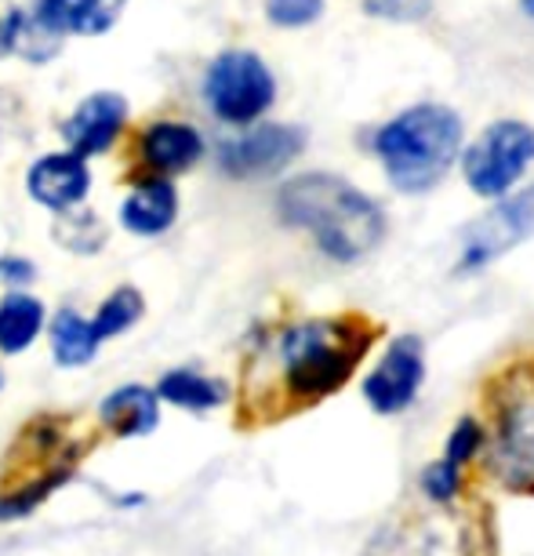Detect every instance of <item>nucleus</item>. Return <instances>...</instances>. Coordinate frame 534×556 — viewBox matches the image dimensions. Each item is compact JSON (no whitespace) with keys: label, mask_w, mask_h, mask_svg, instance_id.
I'll return each instance as SVG.
<instances>
[{"label":"nucleus","mask_w":534,"mask_h":556,"mask_svg":"<svg viewBox=\"0 0 534 556\" xmlns=\"http://www.w3.org/2000/svg\"><path fill=\"white\" fill-rule=\"evenodd\" d=\"M418 488H422L425 502H433V506L462 502V491H466L462 466H455V462H447L444 455H440L436 462H429L422 473H418Z\"/></svg>","instance_id":"5701e85b"},{"label":"nucleus","mask_w":534,"mask_h":556,"mask_svg":"<svg viewBox=\"0 0 534 556\" xmlns=\"http://www.w3.org/2000/svg\"><path fill=\"white\" fill-rule=\"evenodd\" d=\"M527 237H534V186L498 197L484 215L462 229L455 269L462 277H473V273L487 269L491 262L509 255L512 248H520Z\"/></svg>","instance_id":"1a4fd4ad"},{"label":"nucleus","mask_w":534,"mask_h":556,"mask_svg":"<svg viewBox=\"0 0 534 556\" xmlns=\"http://www.w3.org/2000/svg\"><path fill=\"white\" fill-rule=\"evenodd\" d=\"M66 26L55 8L48 0H29L23 4V23H18V37H15V59H23L26 66H51L62 51H66Z\"/></svg>","instance_id":"dca6fc26"},{"label":"nucleus","mask_w":534,"mask_h":556,"mask_svg":"<svg viewBox=\"0 0 534 556\" xmlns=\"http://www.w3.org/2000/svg\"><path fill=\"white\" fill-rule=\"evenodd\" d=\"M178 215H182V193L167 175L135 172L128 178V190L117 201V226L139 240L167 237L178 226Z\"/></svg>","instance_id":"4468645a"},{"label":"nucleus","mask_w":534,"mask_h":556,"mask_svg":"<svg viewBox=\"0 0 534 556\" xmlns=\"http://www.w3.org/2000/svg\"><path fill=\"white\" fill-rule=\"evenodd\" d=\"M18 23H23V4L18 0H0V62L15 59Z\"/></svg>","instance_id":"cd10ccee"},{"label":"nucleus","mask_w":534,"mask_h":556,"mask_svg":"<svg viewBox=\"0 0 534 556\" xmlns=\"http://www.w3.org/2000/svg\"><path fill=\"white\" fill-rule=\"evenodd\" d=\"M37 280V262L26 255H0V288L18 291Z\"/></svg>","instance_id":"bb28decb"},{"label":"nucleus","mask_w":534,"mask_h":556,"mask_svg":"<svg viewBox=\"0 0 534 556\" xmlns=\"http://www.w3.org/2000/svg\"><path fill=\"white\" fill-rule=\"evenodd\" d=\"M201 102L226 128H251L266 121L277 102V77L269 62L251 48H223L201 73Z\"/></svg>","instance_id":"423d86ee"},{"label":"nucleus","mask_w":534,"mask_h":556,"mask_svg":"<svg viewBox=\"0 0 534 556\" xmlns=\"http://www.w3.org/2000/svg\"><path fill=\"white\" fill-rule=\"evenodd\" d=\"M142 313H145L142 291L131 288V285H120V288H113L110 295L99 302V309H96V317H91V324H96L99 339L110 342V339H117V334H128L135 324L142 320Z\"/></svg>","instance_id":"4be33fe9"},{"label":"nucleus","mask_w":534,"mask_h":556,"mask_svg":"<svg viewBox=\"0 0 534 556\" xmlns=\"http://www.w3.org/2000/svg\"><path fill=\"white\" fill-rule=\"evenodd\" d=\"M99 426L106 429V433L120 437V440L150 437L153 429L161 426V396L142 382L117 386L113 393L102 396Z\"/></svg>","instance_id":"2eb2a0df"},{"label":"nucleus","mask_w":534,"mask_h":556,"mask_svg":"<svg viewBox=\"0 0 534 556\" xmlns=\"http://www.w3.org/2000/svg\"><path fill=\"white\" fill-rule=\"evenodd\" d=\"M131 124V102L120 91L99 88L88 91L66 117L59 121V139L66 150H73L84 161H99L110 156L128 135Z\"/></svg>","instance_id":"f8f14e48"},{"label":"nucleus","mask_w":534,"mask_h":556,"mask_svg":"<svg viewBox=\"0 0 534 556\" xmlns=\"http://www.w3.org/2000/svg\"><path fill=\"white\" fill-rule=\"evenodd\" d=\"M520 12H523V15H527V18H531V23H534V0H520Z\"/></svg>","instance_id":"c85d7f7f"},{"label":"nucleus","mask_w":534,"mask_h":556,"mask_svg":"<svg viewBox=\"0 0 534 556\" xmlns=\"http://www.w3.org/2000/svg\"><path fill=\"white\" fill-rule=\"evenodd\" d=\"M364 12L390 23H422L433 12V0H364Z\"/></svg>","instance_id":"a878e982"},{"label":"nucleus","mask_w":534,"mask_h":556,"mask_svg":"<svg viewBox=\"0 0 534 556\" xmlns=\"http://www.w3.org/2000/svg\"><path fill=\"white\" fill-rule=\"evenodd\" d=\"M0 390H4V371H0Z\"/></svg>","instance_id":"c756f323"},{"label":"nucleus","mask_w":534,"mask_h":556,"mask_svg":"<svg viewBox=\"0 0 534 556\" xmlns=\"http://www.w3.org/2000/svg\"><path fill=\"white\" fill-rule=\"evenodd\" d=\"M48 328V306L34 291L18 288L0 299V356H18Z\"/></svg>","instance_id":"a211bd4d"},{"label":"nucleus","mask_w":534,"mask_h":556,"mask_svg":"<svg viewBox=\"0 0 534 556\" xmlns=\"http://www.w3.org/2000/svg\"><path fill=\"white\" fill-rule=\"evenodd\" d=\"M462 117L444 102H418L374 131V156L400 193H429L462 156Z\"/></svg>","instance_id":"7ed1b4c3"},{"label":"nucleus","mask_w":534,"mask_h":556,"mask_svg":"<svg viewBox=\"0 0 534 556\" xmlns=\"http://www.w3.org/2000/svg\"><path fill=\"white\" fill-rule=\"evenodd\" d=\"M262 12L277 29H306L323 18L328 0H262Z\"/></svg>","instance_id":"b1692460"},{"label":"nucleus","mask_w":534,"mask_h":556,"mask_svg":"<svg viewBox=\"0 0 534 556\" xmlns=\"http://www.w3.org/2000/svg\"><path fill=\"white\" fill-rule=\"evenodd\" d=\"M153 390L161 396V404L182 407V412L193 415L215 412V407H223L229 401V382L196 371V367H171V371L161 375V382Z\"/></svg>","instance_id":"6ab92c4d"},{"label":"nucleus","mask_w":534,"mask_h":556,"mask_svg":"<svg viewBox=\"0 0 534 556\" xmlns=\"http://www.w3.org/2000/svg\"><path fill=\"white\" fill-rule=\"evenodd\" d=\"M480 455L501 488L534 495V361L509 364L491 382V426Z\"/></svg>","instance_id":"20e7f679"},{"label":"nucleus","mask_w":534,"mask_h":556,"mask_svg":"<svg viewBox=\"0 0 534 556\" xmlns=\"http://www.w3.org/2000/svg\"><path fill=\"white\" fill-rule=\"evenodd\" d=\"M51 240H55V248H62L66 255L91 258V255H102V251H106L110 223L96 212V207L80 204L62 215H51Z\"/></svg>","instance_id":"aec40b11"},{"label":"nucleus","mask_w":534,"mask_h":556,"mask_svg":"<svg viewBox=\"0 0 534 556\" xmlns=\"http://www.w3.org/2000/svg\"><path fill=\"white\" fill-rule=\"evenodd\" d=\"M204 156H207L204 131L186 117H150L131 135L135 172L182 178L193 167H201Z\"/></svg>","instance_id":"9d476101"},{"label":"nucleus","mask_w":534,"mask_h":556,"mask_svg":"<svg viewBox=\"0 0 534 556\" xmlns=\"http://www.w3.org/2000/svg\"><path fill=\"white\" fill-rule=\"evenodd\" d=\"M480 451H484V426H480V418L466 415L462 422H458V426L452 429V433H447L444 458L466 469L469 462L480 458Z\"/></svg>","instance_id":"393cba45"},{"label":"nucleus","mask_w":534,"mask_h":556,"mask_svg":"<svg viewBox=\"0 0 534 556\" xmlns=\"http://www.w3.org/2000/svg\"><path fill=\"white\" fill-rule=\"evenodd\" d=\"M280 223L309 233L313 248L331 262H360L385 237V215L374 197L334 172H302L280 182L274 197Z\"/></svg>","instance_id":"f257e3e1"},{"label":"nucleus","mask_w":534,"mask_h":556,"mask_svg":"<svg viewBox=\"0 0 534 556\" xmlns=\"http://www.w3.org/2000/svg\"><path fill=\"white\" fill-rule=\"evenodd\" d=\"M48 4L59 12L69 37L99 40L120 26L131 0H48Z\"/></svg>","instance_id":"412c9836"},{"label":"nucleus","mask_w":534,"mask_h":556,"mask_svg":"<svg viewBox=\"0 0 534 556\" xmlns=\"http://www.w3.org/2000/svg\"><path fill=\"white\" fill-rule=\"evenodd\" d=\"M23 190L40 212L62 215L69 207L88 204L91 190H96V172H91V161L62 146V150H48L26 164Z\"/></svg>","instance_id":"ddd939ff"},{"label":"nucleus","mask_w":534,"mask_h":556,"mask_svg":"<svg viewBox=\"0 0 534 556\" xmlns=\"http://www.w3.org/2000/svg\"><path fill=\"white\" fill-rule=\"evenodd\" d=\"M374 339H379V328L356 313L288 324L269 345L277 393L284 396L288 407H306L339 393L368 356Z\"/></svg>","instance_id":"f03ea898"},{"label":"nucleus","mask_w":534,"mask_h":556,"mask_svg":"<svg viewBox=\"0 0 534 556\" xmlns=\"http://www.w3.org/2000/svg\"><path fill=\"white\" fill-rule=\"evenodd\" d=\"M368 556H491V528L480 509L433 506L374 534Z\"/></svg>","instance_id":"39448f33"},{"label":"nucleus","mask_w":534,"mask_h":556,"mask_svg":"<svg viewBox=\"0 0 534 556\" xmlns=\"http://www.w3.org/2000/svg\"><path fill=\"white\" fill-rule=\"evenodd\" d=\"M534 164V128L523 121H495L462 153L466 186L476 197L498 201L512 193Z\"/></svg>","instance_id":"0eeeda50"},{"label":"nucleus","mask_w":534,"mask_h":556,"mask_svg":"<svg viewBox=\"0 0 534 556\" xmlns=\"http://www.w3.org/2000/svg\"><path fill=\"white\" fill-rule=\"evenodd\" d=\"M44 334L51 345V361L59 367H88L102 350V339L91 317H84V313L73 306H62L51 313Z\"/></svg>","instance_id":"f3484780"},{"label":"nucleus","mask_w":534,"mask_h":556,"mask_svg":"<svg viewBox=\"0 0 534 556\" xmlns=\"http://www.w3.org/2000/svg\"><path fill=\"white\" fill-rule=\"evenodd\" d=\"M425 382V342L418 334H396L379 356V364L364 375L360 393L374 415H400L407 412Z\"/></svg>","instance_id":"9b49d317"},{"label":"nucleus","mask_w":534,"mask_h":556,"mask_svg":"<svg viewBox=\"0 0 534 556\" xmlns=\"http://www.w3.org/2000/svg\"><path fill=\"white\" fill-rule=\"evenodd\" d=\"M309 135L298 124L258 121L215 146V167L233 182L274 178L306 153Z\"/></svg>","instance_id":"6e6552de"}]
</instances>
